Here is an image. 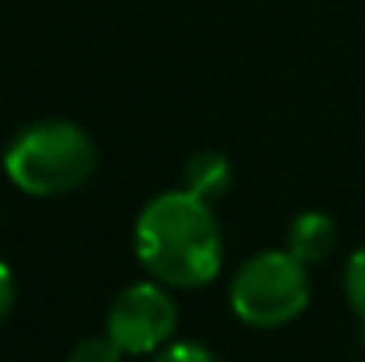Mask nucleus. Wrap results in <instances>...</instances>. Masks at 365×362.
<instances>
[{
	"label": "nucleus",
	"mask_w": 365,
	"mask_h": 362,
	"mask_svg": "<svg viewBox=\"0 0 365 362\" xmlns=\"http://www.w3.org/2000/svg\"><path fill=\"white\" fill-rule=\"evenodd\" d=\"M11 309H14V273H11V266L0 259V327L7 323Z\"/></svg>",
	"instance_id": "nucleus-10"
},
{
	"label": "nucleus",
	"mask_w": 365,
	"mask_h": 362,
	"mask_svg": "<svg viewBox=\"0 0 365 362\" xmlns=\"http://www.w3.org/2000/svg\"><path fill=\"white\" fill-rule=\"evenodd\" d=\"M121 356H124L121 345L110 334H103V338H82L71 348L68 362H121Z\"/></svg>",
	"instance_id": "nucleus-7"
},
{
	"label": "nucleus",
	"mask_w": 365,
	"mask_h": 362,
	"mask_svg": "<svg viewBox=\"0 0 365 362\" xmlns=\"http://www.w3.org/2000/svg\"><path fill=\"white\" fill-rule=\"evenodd\" d=\"M334 245H337V228L319 210H305L287 224V252H294L305 266L327 259L334 252Z\"/></svg>",
	"instance_id": "nucleus-5"
},
{
	"label": "nucleus",
	"mask_w": 365,
	"mask_h": 362,
	"mask_svg": "<svg viewBox=\"0 0 365 362\" xmlns=\"http://www.w3.org/2000/svg\"><path fill=\"white\" fill-rule=\"evenodd\" d=\"M309 295H312L309 270L287 248H273L245 259L231 281L235 316L259 331H273L298 320L309 306Z\"/></svg>",
	"instance_id": "nucleus-3"
},
{
	"label": "nucleus",
	"mask_w": 365,
	"mask_h": 362,
	"mask_svg": "<svg viewBox=\"0 0 365 362\" xmlns=\"http://www.w3.org/2000/svg\"><path fill=\"white\" fill-rule=\"evenodd\" d=\"M231 181H235V167L224 153L217 149H199L188 156L185 164V188L206 203L213 199H224L231 192Z\"/></svg>",
	"instance_id": "nucleus-6"
},
{
	"label": "nucleus",
	"mask_w": 365,
	"mask_h": 362,
	"mask_svg": "<svg viewBox=\"0 0 365 362\" xmlns=\"http://www.w3.org/2000/svg\"><path fill=\"white\" fill-rule=\"evenodd\" d=\"M153 362H217V356L206 345H195V341H170L156 352Z\"/></svg>",
	"instance_id": "nucleus-9"
},
{
	"label": "nucleus",
	"mask_w": 365,
	"mask_h": 362,
	"mask_svg": "<svg viewBox=\"0 0 365 362\" xmlns=\"http://www.w3.org/2000/svg\"><path fill=\"white\" fill-rule=\"evenodd\" d=\"M178 331V306L160 281H138L124 288L107 313V334L124 356H149L170 345Z\"/></svg>",
	"instance_id": "nucleus-4"
},
{
	"label": "nucleus",
	"mask_w": 365,
	"mask_h": 362,
	"mask_svg": "<svg viewBox=\"0 0 365 362\" xmlns=\"http://www.w3.org/2000/svg\"><path fill=\"white\" fill-rule=\"evenodd\" d=\"M344 295H348V306L365 320V248H359L344 266Z\"/></svg>",
	"instance_id": "nucleus-8"
},
{
	"label": "nucleus",
	"mask_w": 365,
	"mask_h": 362,
	"mask_svg": "<svg viewBox=\"0 0 365 362\" xmlns=\"http://www.w3.org/2000/svg\"><path fill=\"white\" fill-rule=\"evenodd\" d=\"M4 171L25 196H64L93 178L96 146L71 121H39L11 139Z\"/></svg>",
	"instance_id": "nucleus-2"
},
{
	"label": "nucleus",
	"mask_w": 365,
	"mask_h": 362,
	"mask_svg": "<svg viewBox=\"0 0 365 362\" xmlns=\"http://www.w3.org/2000/svg\"><path fill=\"white\" fill-rule=\"evenodd\" d=\"M135 256L167 288H202L224 266V235L206 199L181 192L156 196L135 221Z\"/></svg>",
	"instance_id": "nucleus-1"
}]
</instances>
